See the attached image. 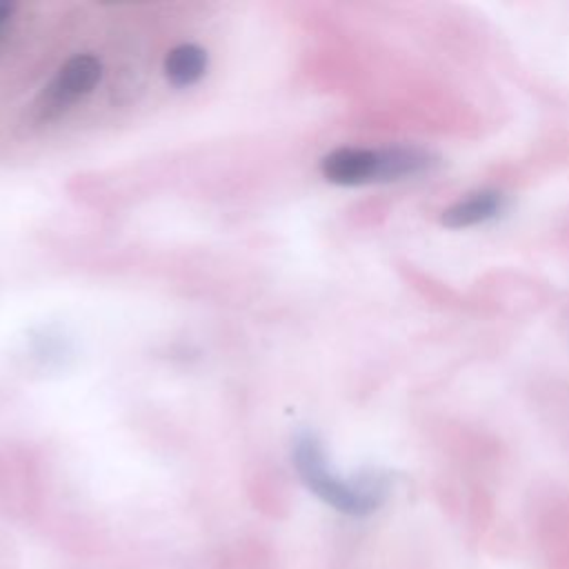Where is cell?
<instances>
[{
	"mask_svg": "<svg viewBox=\"0 0 569 569\" xmlns=\"http://www.w3.org/2000/svg\"><path fill=\"white\" fill-rule=\"evenodd\" d=\"M293 465L305 487L331 509L347 516H367L376 511L387 496V478L367 471L356 478L338 476L313 433H300L293 445Z\"/></svg>",
	"mask_w": 569,
	"mask_h": 569,
	"instance_id": "obj_1",
	"label": "cell"
},
{
	"mask_svg": "<svg viewBox=\"0 0 569 569\" xmlns=\"http://www.w3.org/2000/svg\"><path fill=\"white\" fill-rule=\"evenodd\" d=\"M433 167V156L418 147L360 149L340 147L327 153L320 162L322 176L333 184H367L411 178Z\"/></svg>",
	"mask_w": 569,
	"mask_h": 569,
	"instance_id": "obj_2",
	"label": "cell"
},
{
	"mask_svg": "<svg viewBox=\"0 0 569 569\" xmlns=\"http://www.w3.org/2000/svg\"><path fill=\"white\" fill-rule=\"evenodd\" d=\"M100 76H102V67H100L98 58H93L89 53H80V56L69 58L58 69L53 80L44 87V91L40 96V102H38L40 116L42 118H53V116L62 113L76 100L91 93V89L98 84Z\"/></svg>",
	"mask_w": 569,
	"mask_h": 569,
	"instance_id": "obj_3",
	"label": "cell"
},
{
	"mask_svg": "<svg viewBox=\"0 0 569 569\" xmlns=\"http://www.w3.org/2000/svg\"><path fill=\"white\" fill-rule=\"evenodd\" d=\"M502 209V196L496 191H476L467 198L453 202L449 209L442 211V224L449 229L473 227L480 222L491 220Z\"/></svg>",
	"mask_w": 569,
	"mask_h": 569,
	"instance_id": "obj_4",
	"label": "cell"
},
{
	"mask_svg": "<svg viewBox=\"0 0 569 569\" xmlns=\"http://www.w3.org/2000/svg\"><path fill=\"white\" fill-rule=\"evenodd\" d=\"M207 53L198 44H178L164 58V76L176 87H189L202 78Z\"/></svg>",
	"mask_w": 569,
	"mask_h": 569,
	"instance_id": "obj_5",
	"label": "cell"
},
{
	"mask_svg": "<svg viewBox=\"0 0 569 569\" xmlns=\"http://www.w3.org/2000/svg\"><path fill=\"white\" fill-rule=\"evenodd\" d=\"M11 13H13V4H9V2H0V33L4 31V24L9 22Z\"/></svg>",
	"mask_w": 569,
	"mask_h": 569,
	"instance_id": "obj_6",
	"label": "cell"
}]
</instances>
